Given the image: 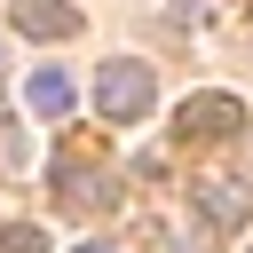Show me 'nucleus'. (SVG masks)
<instances>
[{"label": "nucleus", "mask_w": 253, "mask_h": 253, "mask_svg": "<svg viewBox=\"0 0 253 253\" xmlns=\"http://www.w3.org/2000/svg\"><path fill=\"white\" fill-rule=\"evenodd\" d=\"M150 103H158V79H150V63H134V55H111V63L95 71V111H103V126H134Z\"/></svg>", "instance_id": "f257e3e1"}, {"label": "nucleus", "mask_w": 253, "mask_h": 253, "mask_svg": "<svg viewBox=\"0 0 253 253\" xmlns=\"http://www.w3.org/2000/svg\"><path fill=\"white\" fill-rule=\"evenodd\" d=\"M245 126V103L237 95H190L182 111H174V134L182 142H221V134H237Z\"/></svg>", "instance_id": "f03ea898"}, {"label": "nucleus", "mask_w": 253, "mask_h": 253, "mask_svg": "<svg viewBox=\"0 0 253 253\" xmlns=\"http://www.w3.org/2000/svg\"><path fill=\"white\" fill-rule=\"evenodd\" d=\"M111 198H119V182H111L103 166L55 158V206H63V213H111Z\"/></svg>", "instance_id": "7ed1b4c3"}, {"label": "nucleus", "mask_w": 253, "mask_h": 253, "mask_svg": "<svg viewBox=\"0 0 253 253\" xmlns=\"http://www.w3.org/2000/svg\"><path fill=\"white\" fill-rule=\"evenodd\" d=\"M190 206H198L213 229H237L253 198H245V182H221V174H213V182H190Z\"/></svg>", "instance_id": "20e7f679"}, {"label": "nucleus", "mask_w": 253, "mask_h": 253, "mask_svg": "<svg viewBox=\"0 0 253 253\" xmlns=\"http://www.w3.org/2000/svg\"><path fill=\"white\" fill-rule=\"evenodd\" d=\"M16 32L24 40H71L79 32V8L71 0H16Z\"/></svg>", "instance_id": "39448f33"}, {"label": "nucleus", "mask_w": 253, "mask_h": 253, "mask_svg": "<svg viewBox=\"0 0 253 253\" xmlns=\"http://www.w3.org/2000/svg\"><path fill=\"white\" fill-rule=\"evenodd\" d=\"M71 103H79L71 71H32V111L40 119H71Z\"/></svg>", "instance_id": "423d86ee"}, {"label": "nucleus", "mask_w": 253, "mask_h": 253, "mask_svg": "<svg viewBox=\"0 0 253 253\" xmlns=\"http://www.w3.org/2000/svg\"><path fill=\"white\" fill-rule=\"evenodd\" d=\"M0 253H47V237L32 221H0Z\"/></svg>", "instance_id": "0eeeda50"}, {"label": "nucleus", "mask_w": 253, "mask_h": 253, "mask_svg": "<svg viewBox=\"0 0 253 253\" xmlns=\"http://www.w3.org/2000/svg\"><path fill=\"white\" fill-rule=\"evenodd\" d=\"M79 253H119V245H79Z\"/></svg>", "instance_id": "6e6552de"}, {"label": "nucleus", "mask_w": 253, "mask_h": 253, "mask_svg": "<svg viewBox=\"0 0 253 253\" xmlns=\"http://www.w3.org/2000/svg\"><path fill=\"white\" fill-rule=\"evenodd\" d=\"M0 63H8V55H0Z\"/></svg>", "instance_id": "1a4fd4ad"}]
</instances>
